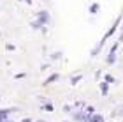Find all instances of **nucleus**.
Instances as JSON below:
<instances>
[{"instance_id": "9d476101", "label": "nucleus", "mask_w": 123, "mask_h": 122, "mask_svg": "<svg viewBox=\"0 0 123 122\" xmlns=\"http://www.w3.org/2000/svg\"><path fill=\"white\" fill-rule=\"evenodd\" d=\"M104 81L105 83H116V78H114V76H111V74H105L104 76Z\"/></svg>"}, {"instance_id": "dca6fc26", "label": "nucleus", "mask_w": 123, "mask_h": 122, "mask_svg": "<svg viewBox=\"0 0 123 122\" xmlns=\"http://www.w3.org/2000/svg\"><path fill=\"white\" fill-rule=\"evenodd\" d=\"M35 122H44V120H35Z\"/></svg>"}, {"instance_id": "4468645a", "label": "nucleus", "mask_w": 123, "mask_h": 122, "mask_svg": "<svg viewBox=\"0 0 123 122\" xmlns=\"http://www.w3.org/2000/svg\"><path fill=\"white\" fill-rule=\"evenodd\" d=\"M7 50H9V51H12V50H14V44L9 43V44H7Z\"/></svg>"}, {"instance_id": "7ed1b4c3", "label": "nucleus", "mask_w": 123, "mask_h": 122, "mask_svg": "<svg viewBox=\"0 0 123 122\" xmlns=\"http://www.w3.org/2000/svg\"><path fill=\"white\" fill-rule=\"evenodd\" d=\"M118 46H120V41H116L113 46H111L109 55H107V58H105V64H107V65H113L116 62V50H118Z\"/></svg>"}, {"instance_id": "39448f33", "label": "nucleus", "mask_w": 123, "mask_h": 122, "mask_svg": "<svg viewBox=\"0 0 123 122\" xmlns=\"http://www.w3.org/2000/svg\"><path fill=\"white\" fill-rule=\"evenodd\" d=\"M60 80V74L58 73H55V74H51V76H48L46 78V81H44V85H49V83H55V81H58Z\"/></svg>"}, {"instance_id": "6e6552de", "label": "nucleus", "mask_w": 123, "mask_h": 122, "mask_svg": "<svg viewBox=\"0 0 123 122\" xmlns=\"http://www.w3.org/2000/svg\"><path fill=\"white\" fill-rule=\"evenodd\" d=\"M98 11H100V5H98L97 2H93V4L90 5V13H92V14H97Z\"/></svg>"}, {"instance_id": "f8f14e48", "label": "nucleus", "mask_w": 123, "mask_h": 122, "mask_svg": "<svg viewBox=\"0 0 123 122\" xmlns=\"http://www.w3.org/2000/svg\"><path fill=\"white\" fill-rule=\"evenodd\" d=\"M60 57H62V53H60V51H56V53H53V55H51V58H53V60H58Z\"/></svg>"}, {"instance_id": "a211bd4d", "label": "nucleus", "mask_w": 123, "mask_h": 122, "mask_svg": "<svg viewBox=\"0 0 123 122\" xmlns=\"http://www.w3.org/2000/svg\"><path fill=\"white\" fill-rule=\"evenodd\" d=\"M19 2H21V0H19Z\"/></svg>"}, {"instance_id": "2eb2a0df", "label": "nucleus", "mask_w": 123, "mask_h": 122, "mask_svg": "<svg viewBox=\"0 0 123 122\" xmlns=\"http://www.w3.org/2000/svg\"><path fill=\"white\" fill-rule=\"evenodd\" d=\"M21 122H32V119H25V120H21Z\"/></svg>"}, {"instance_id": "20e7f679", "label": "nucleus", "mask_w": 123, "mask_h": 122, "mask_svg": "<svg viewBox=\"0 0 123 122\" xmlns=\"http://www.w3.org/2000/svg\"><path fill=\"white\" fill-rule=\"evenodd\" d=\"M14 112V108L12 110H0V122H5V120H9V115Z\"/></svg>"}, {"instance_id": "ddd939ff", "label": "nucleus", "mask_w": 123, "mask_h": 122, "mask_svg": "<svg viewBox=\"0 0 123 122\" xmlns=\"http://www.w3.org/2000/svg\"><path fill=\"white\" fill-rule=\"evenodd\" d=\"M63 112L70 113V112H72V106H70V104H65V106H63Z\"/></svg>"}, {"instance_id": "f3484780", "label": "nucleus", "mask_w": 123, "mask_h": 122, "mask_svg": "<svg viewBox=\"0 0 123 122\" xmlns=\"http://www.w3.org/2000/svg\"><path fill=\"white\" fill-rule=\"evenodd\" d=\"M5 122H12V120H5Z\"/></svg>"}, {"instance_id": "f257e3e1", "label": "nucleus", "mask_w": 123, "mask_h": 122, "mask_svg": "<svg viewBox=\"0 0 123 122\" xmlns=\"http://www.w3.org/2000/svg\"><path fill=\"white\" fill-rule=\"evenodd\" d=\"M121 21H123V13H120V16H118V18L114 20V23H113V25L109 27V30H107V32H105V34L102 36V39H100V43H98L97 46H95V48L92 50V57H97V55L100 53V50L104 48V44H105V41H107L109 37H113V34H114L116 30H118V27L121 25Z\"/></svg>"}, {"instance_id": "0eeeda50", "label": "nucleus", "mask_w": 123, "mask_h": 122, "mask_svg": "<svg viewBox=\"0 0 123 122\" xmlns=\"http://www.w3.org/2000/svg\"><path fill=\"white\" fill-rule=\"evenodd\" d=\"M90 122H105V120H104V117L100 113H93L90 117Z\"/></svg>"}, {"instance_id": "f03ea898", "label": "nucleus", "mask_w": 123, "mask_h": 122, "mask_svg": "<svg viewBox=\"0 0 123 122\" xmlns=\"http://www.w3.org/2000/svg\"><path fill=\"white\" fill-rule=\"evenodd\" d=\"M49 21H51V16H49L48 11H41V13L37 14V20L32 21V27L33 29H42L44 25H48Z\"/></svg>"}, {"instance_id": "9b49d317", "label": "nucleus", "mask_w": 123, "mask_h": 122, "mask_svg": "<svg viewBox=\"0 0 123 122\" xmlns=\"http://www.w3.org/2000/svg\"><path fill=\"white\" fill-rule=\"evenodd\" d=\"M42 110H44V112H53V104L51 103H44L42 104Z\"/></svg>"}, {"instance_id": "423d86ee", "label": "nucleus", "mask_w": 123, "mask_h": 122, "mask_svg": "<svg viewBox=\"0 0 123 122\" xmlns=\"http://www.w3.org/2000/svg\"><path fill=\"white\" fill-rule=\"evenodd\" d=\"M107 92H109V83L102 81L100 83V94H102V96H107Z\"/></svg>"}, {"instance_id": "1a4fd4ad", "label": "nucleus", "mask_w": 123, "mask_h": 122, "mask_svg": "<svg viewBox=\"0 0 123 122\" xmlns=\"http://www.w3.org/2000/svg\"><path fill=\"white\" fill-rule=\"evenodd\" d=\"M77 81H81V74H74V76H70V83H72V85H77Z\"/></svg>"}]
</instances>
